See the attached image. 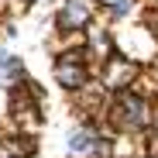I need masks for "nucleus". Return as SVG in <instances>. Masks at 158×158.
Instances as JSON below:
<instances>
[{
	"label": "nucleus",
	"instance_id": "1",
	"mask_svg": "<svg viewBox=\"0 0 158 158\" xmlns=\"http://www.w3.org/2000/svg\"><path fill=\"white\" fill-rule=\"evenodd\" d=\"M59 79L65 86H79V83H83V69H69V62H62L59 65Z\"/></svg>",
	"mask_w": 158,
	"mask_h": 158
},
{
	"label": "nucleus",
	"instance_id": "2",
	"mask_svg": "<svg viewBox=\"0 0 158 158\" xmlns=\"http://www.w3.org/2000/svg\"><path fill=\"white\" fill-rule=\"evenodd\" d=\"M69 148H76V151H86V148H89V134H86V131H76V134L69 138Z\"/></svg>",
	"mask_w": 158,
	"mask_h": 158
}]
</instances>
